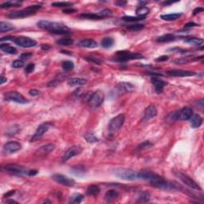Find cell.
I'll list each match as a JSON object with an SVG mask.
<instances>
[{"instance_id":"obj_4","label":"cell","mask_w":204,"mask_h":204,"mask_svg":"<svg viewBox=\"0 0 204 204\" xmlns=\"http://www.w3.org/2000/svg\"><path fill=\"white\" fill-rule=\"evenodd\" d=\"M114 174L116 176L124 180L134 181L138 179V172H135L132 169L128 168H117L114 170Z\"/></svg>"},{"instance_id":"obj_28","label":"cell","mask_w":204,"mask_h":204,"mask_svg":"<svg viewBox=\"0 0 204 204\" xmlns=\"http://www.w3.org/2000/svg\"><path fill=\"white\" fill-rule=\"evenodd\" d=\"M182 13H172L167 14V15H162L161 19L164 21H175L180 18Z\"/></svg>"},{"instance_id":"obj_23","label":"cell","mask_w":204,"mask_h":204,"mask_svg":"<svg viewBox=\"0 0 204 204\" xmlns=\"http://www.w3.org/2000/svg\"><path fill=\"white\" fill-rule=\"evenodd\" d=\"M87 83V80L85 78H70L68 81V84L70 86H83Z\"/></svg>"},{"instance_id":"obj_22","label":"cell","mask_w":204,"mask_h":204,"mask_svg":"<svg viewBox=\"0 0 204 204\" xmlns=\"http://www.w3.org/2000/svg\"><path fill=\"white\" fill-rule=\"evenodd\" d=\"M190 124L193 128H199L202 124V119L199 114H193L190 119Z\"/></svg>"},{"instance_id":"obj_7","label":"cell","mask_w":204,"mask_h":204,"mask_svg":"<svg viewBox=\"0 0 204 204\" xmlns=\"http://www.w3.org/2000/svg\"><path fill=\"white\" fill-rule=\"evenodd\" d=\"M124 121H125V116L124 114H119L117 117L113 118L110 121L109 124V131L111 134L115 133L117 131L121 129L124 125Z\"/></svg>"},{"instance_id":"obj_26","label":"cell","mask_w":204,"mask_h":204,"mask_svg":"<svg viewBox=\"0 0 204 204\" xmlns=\"http://www.w3.org/2000/svg\"><path fill=\"white\" fill-rule=\"evenodd\" d=\"M175 40V37L171 33H167L163 36H160L157 38L156 42L160 43H164V42H172Z\"/></svg>"},{"instance_id":"obj_13","label":"cell","mask_w":204,"mask_h":204,"mask_svg":"<svg viewBox=\"0 0 204 204\" xmlns=\"http://www.w3.org/2000/svg\"><path fill=\"white\" fill-rule=\"evenodd\" d=\"M52 179L56 183L66 186V187H73L75 184V181L73 179L69 178L66 175L61 174H54L52 176Z\"/></svg>"},{"instance_id":"obj_63","label":"cell","mask_w":204,"mask_h":204,"mask_svg":"<svg viewBox=\"0 0 204 204\" xmlns=\"http://www.w3.org/2000/svg\"><path fill=\"white\" fill-rule=\"evenodd\" d=\"M7 81V78H4L3 76H1V84H2H2L5 83Z\"/></svg>"},{"instance_id":"obj_9","label":"cell","mask_w":204,"mask_h":204,"mask_svg":"<svg viewBox=\"0 0 204 204\" xmlns=\"http://www.w3.org/2000/svg\"><path fill=\"white\" fill-rule=\"evenodd\" d=\"M104 93L98 89L97 91L93 93V94L89 97V99L88 100L89 105L91 106L93 109H97L102 104V103L104 102Z\"/></svg>"},{"instance_id":"obj_11","label":"cell","mask_w":204,"mask_h":204,"mask_svg":"<svg viewBox=\"0 0 204 204\" xmlns=\"http://www.w3.org/2000/svg\"><path fill=\"white\" fill-rule=\"evenodd\" d=\"M52 126L53 124L50 122H46L40 124V125L38 127L37 130H36V132H34V134L32 135L30 141H31V142H34V141L38 140L39 139H41V138L43 136V135H44V134L50 129V127Z\"/></svg>"},{"instance_id":"obj_45","label":"cell","mask_w":204,"mask_h":204,"mask_svg":"<svg viewBox=\"0 0 204 204\" xmlns=\"http://www.w3.org/2000/svg\"><path fill=\"white\" fill-rule=\"evenodd\" d=\"M85 59L88 61H90V62H93V63L97 64V65H102L103 64V61L101 59L98 58H96V57H93V56H88L86 57Z\"/></svg>"},{"instance_id":"obj_6","label":"cell","mask_w":204,"mask_h":204,"mask_svg":"<svg viewBox=\"0 0 204 204\" xmlns=\"http://www.w3.org/2000/svg\"><path fill=\"white\" fill-rule=\"evenodd\" d=\"M144 58V56L138 53H130L125 50L118 51L117 53V58L114 61L118 62H125V61H131V60H138Z\"/></svg>"},{"instance_id":"obj_62","label":"cell","mask_w":204,"mask_h":204,"mask_svg":"<svg viewBox=\"0 0 204 204\" xmlns=\"http://www.w3.org/2000/svg\"><path fill=\"white\" fill-rule=\"evenodd\" d=\"M127 2L125 1H118V2H116V5L119 6V7H124V6L126 5Z\"/></svg>"},{"instance_id":"obj_50","label":"cell","mask_w":204,"mask_h":204,"mask_svg":"<svg viewBox=\"0 0 204 204\" xmlns=\"http://www.w3.org/2000/svg\"><path fill=\"white\" fill-rule=\"evenodd\" d=\"M34 68H35V65L33 63L28 64V65H26V69H25V72H26V73H32L34 70Z\"/></svg>"},{"instance_id":"obj_54","label":"cell","mask_w":204,"mask_h":204,"mask_svg":"<svg viewBox=\"0 0 204 204\" xmlns=\"http://www.w3.org/2000/svg\"><path fill=\"white\" fill-rule=\"evenodd\" d=\"M39 93H40V92H39L38 90H37V89H30V91H29V94H30V96H33V97L38 96V95L39 94Z\"/></svg>"},{"instance_id":"obj_43","label":"cell","mask_w":204,"mask_h":204,"mask_svg":"<svg viewBox=\"0 0 204 204\" xmlns=\"http://www.w3.org/2000/svg\"><path fill=\"white\" fill-rule=\"evenodd\" d=\"M85 139L89 143H96L98 142L99 139L93 133H87L85 135Z\"/></svg>"},{"instance_id":"obj_14","label":"cell","mask_w":204,"mask_h":204,"mask_svg":"<svg viewBox=\"0 0 204 204\" xmlns=\"http://www.w3.org/2000/svg\"><path fill=\"white\" fill-rule=\"evenodd\" d=\"M167 74L175 78H184V77H191L196 74V73L191 70H184V69H171L167 71Z\"/></svg>"},{"instance_id":"obj_31","label":"cell","mask_w":204,"mask_h":204,"mask_svg":"<svg viewBox=\"0 0 204 204\" xmlns=\"http://www.w3.org/2000/svg\"><path fill=\"white\" fill-rule=\"evenodd\" d=\"M65 78H66V74H64V73H60V74H58V76L56 77L55 79H54L53 81H51L50 82H49L48 86L49 87H53V86H57V85H58V84H59L61 81H63Z\"/></svg>"},{"instance_id":"obj_25","label":"cell","mask_w":204,"mask_h":204,"mask_svg":"<svg viewBox=\"0 0 204 204\" xmlns=\"http://www.w3.org/2000/svg\"><path fill=\"white\" fill-rule=\"evenodd\" d=\"M184 42L188 44L194 45V46H200L203 43V39L200 38H195V37H190V38H185Z\"/></svg>"},{"instance_id":"obj_53","label":"cell","mask_w":204,"mask_h":204,"mask_svg":"<svg viewBox=\"0 0 204 204\" xmlns=\"http://www.w3.org/2000/svg\"><path fill=\"white\" fill-rule=\"evenodd\" d=\"M189 61H190V60L186 59V58H181V59L175 60V62L176 64H187L188 62H189Z\"/></svg>"},{"instance_id":"obj_38","label":"cell","mask_w":204,"mask_h":204,"mask_svg":"<svg viewBox=\"0 0 204 204\" xmlns=\"http://www.w3.org/2000/svg\"><path fill=\"white\" fill-rule=\"evenodd\" d=\"M56 43L59 46H63V47H69L73 44V40L71 38H61L56 42Z\"/></svg>"},{"instance_id":"obj_36","label":"cell","mask_w":204,"mask_h":204,"mask_svg":"<svg viewBox=\"0 0 204 204\" xmlns=\"http://www.w3.org/2000/svg\"><path fill=\"white\" fill-rule=\"evenodd\" d=\"M150 198H151L150 193L148 192V191H144V192H142V193H141L140 195L138 196L137 202H147L150 200Z\"/></svg>"},{"instance_id":"obj_55","label":"cell","mask_w":204,"mask_h":204,"mask_svg":"<svg viewBox=\"0 0 204 204\" xmlns=\"http://www.w3.org/2000/svg\"><path fill=\"white\" fill-rule=\"evenodd\" d=\"M167 60H168V57H167V56L163 55V56H161V57H159L158 58H156V61H157V62H159V61L161 62V61H167Z\"/></svg>"},{"instance_id":"obj_21","label":"cell","mask_w":204,"mask_h":204,"mask_svg":"<svg viewBox=\"0 0 204 204\" xmlns=\"http://www.w3.org/2000/svg\"><path fill=\"white\" fill-rule=\"evenodd\" d=\"M117 88L121 93H130V92L133 91L135 89L133 85H132L129 82H121L117 86Z\"/></svg>"},{"instance_id":"obj_56","label":"cell","mask_w":204,"mask_h":204,"mask_svg":"<svg viewBox=\"0 0 204 204\" xmlns=\"http://www.w3.org/2000/svg\"><path fill=\"white\" fill-rule=\"evenodd\" d=\"M15 194V190H13V191H7V192L6 194H4L3 197L4 198H10V197L13 196Z\"/></svg>"},{"instance_id":"obj_49","label":"cell","mask_w":204,"mask_h":204,"mask_svg":"<svg viewBox=\"0 0 204 204\" xmlns=\"http://www.w3.org/2000/svg\"><path fill=\"white\" fill-rule=\"evenodd\" d=\"M153 145V144H152L150 141L147 140L143 142V143H141L139 145V149H149Z\"/></svg>"},{"instance_id":"obj_2","label":"cell","mask_w":204,"mask_h":204,"mask_svg":"<svg viewBox=\"0 0 204 204\" xmlns=\"http://www.w3.org/2000/svg\"><path fill=\"white\" fill-rule=\"evenodd\" d=\"M42 7V5L38 4V5H33L30 6L28 7L25 8L23 10H20V11H13L8 14L7 17L10 19H23V18H26V17H30L32 15H34L36 14V11L39 10Z\"/></svg>"},{"instance_id":"obj_10","label":"cell","mask_w":204,"mask_h":204,"mask_svg":"<svg viewBox=\"0 0 204 204\" xmlns=\"http://www.w3.org/2000/svg\"><path fill=\"white\" fill-rule=\"evenodd\" d=\"M5 99L8 101H13L19 103V104H27L29 103V100L23 97V95L21 94L19 92L11 91L5 93L4 95Z\"/></svg>"},{"instance_id":"obj_44","label":"cell","mask_w":204,"mask_h":204,"mask_svg":"<svg viewBox=\"0 0 204 204\" xmlns=\"http://www.w3.org/2000/svg\"><path fill=\"white\" fill-rule=\"evenodd\" d=\"M53 7H65L68 8V7H71L73 5V2H53Z\"/></svg>"},{"instance_id":"obj_34","label":"cell","mask_w":204,"mask_h":204,"mask_svg":"<svg viewBox=\"0 0 204 204\" xmlns=\"http://www.w3.org/2000/svg\"><path fill=\"white\" fill-rule=\"evenodd\" d=\"M15 29V26L13 25L10 24L8 22H0V32L2 33H5V32L10 31Z\"/></svg>"},{"instance_id":"obj_48","label":"cell","mask_w":204,"mask_h":204,"mask_svg":"<svg viewBox=\"0 0 204 204\" xmlns=\"http://www.w3.org/2000/svg\"><path fill=\"white\" fill-rule=\"evenodd\" d=\"M24 65V62L22 60H15L12 63V67L15 68V69H19V68H22Z\"/></svg>"},{"instance_id":"obj_47","label":"cell","mask_w":204,"mask_h":204,"mask_svg":"<svg viewBox=\"0 0 204 204\" xmlns=\"http://www.w3.org/2000/svg\"><path fill=\"white\" fill-rule=\"evenodd\" d=\"M97 14H98L99 16L101 17L102 19H104V18H105V17H108V16H110V15H112L113 12H112L111 10H109V9H104V10H103V11L98 12Z\"/></svg>"},{"instance_id":"obj_40","label":"cell","mask_w":204,"mask_h":204,"mask_svg":"<svg viewBox=\"0 0 204 204\" xmlns=\"http://www.w3.org/2000/svg\"><path fill=\"white\" fill-rule=\"evenodd\" d=\"M61 66L65 71H71L74 69V63L72 61H65L62 62Z\"/></svg>"},{"instance_id":"obj_35","label":"cell","mask_w":204,"mask_h":204,"mask_svg":"<svg viewBox=\"0 0 204 204\" xmlns=\"http://www.w3.org/2000/svg\"><path fill=\"white\" fill-rule=\"evenodd\" d=\"M100 189L97 185H91L89 186L87 189V194L89 195H92V196H95L97 195L100 193Z\"/></svg>"},{"instance_id":"obj_15","label":"cell","mask_w":204,"mask_h":204,"mask_svg":"<svg viewBox=\"0 0 204 204\" xmlns=\"http://www.w3.org/2000/svg\"><path fill=\"white\" fill-rule=\"evenodd\" d=\"M82 149L80 146H73L70 149H69L66 152H65L63 157H62V161L66 162L67 160H69L71 158L74 157V156H78L82 152Z\"/></svg>"},{"instance_id":"obj_12","label":"cell","mask_w":204,"mask_h":204,"mask_svg":"<svg viewBox=\"0 0 204 204\" xmlns=\"http://www.w3.org/2000/svg\"><path fill=\"white\" fill-rule=\"evenodd\" d=\"M2 170L6 171L7 172H9L11 174L17 175H27L28 171L22 166L17 165V164H7L2 167Z\"/></svg>"},{"instance_id":"obj_27","label":"cell","mask_w":204,"mask_h":204,"mask_svg":"<svg viewBox=\"0 0 204 204\" xmlns=\"http://www.w3.org/2000/svg\"><path fill=\"white\" fill-rule=\"evenodd\" d=\"M0 49L4 53L9 54H15L17 53V50L14 47H11L9 44H1Z\"/></svg>"},{"instance_id":"obj_57","label":"cell","mask_w":204,"mask_h":204,"mask_svg":"<svg viewBox=\"0 0 204 204\" xmlns=\"http://www.w3.org/2000/svg\"><path fill=\"white\" fill-rule=\"evenodd\" d=\"M204 11V8L203 7H197V8H195V10H194L193 15H197V14L201 13V12H202V11Z\"/></svg>"},{"instance_id":"obj_42","label":"cell","mask_w":204,"mask_h":204,"mask_svg":"<svg viewBox=\"0 0 204 204\" xmlns=\"http://www.w3.org/2000/svg\"><path fill=\"white\" fill-rule=\"evenodd\" d=\"M19 131H20V127H19V125L15 124L13 127H11V128H9V130L7 132L6 135H8V136H13V135H16Z\"/></svg>"},{"instance_id":"obj_1","label":"cell","mask_w":204,"mask_h":204,"mask_svg":"<svg viewBox=\"0 0 204 204\" xmlns=\"http://www.w3.org/2000/svg\"><path fill=\"white\" fill-rule=\"evenodd\" d=\"M37 25L41 29L48 30L50 33H55V34H69V33H70L69 28L65 25L61 24L60 22L41 20L38 22Z\"/></svg>"},{"instance_id":"obj_29","label":"cell","mask_w":204,"mask_h":204,"mask_svg":"<svg viewBox=\"0 0 204 204\" xmlns=\"http://www.w3.org/2000/svg\"><path fill=\"white\" fill-rule=\"evenodd\" d=\"M150 12V10L147 7H139L137 9L135 10V14L138 17H142V18H145L147 15H149Z\"/></svg>"},{"instance_id":"obj_59","label":"cell","mask_w":204,"mask_h":204,"mask_svg":"<svg viewBox=\"0 0 204 204\" xmlns=\"http://www.w3.org/2000/svg\"><path fill=\"white\" fill-rule=\"evenodd\" d=\"M38 174V171L36 170H30V171H28L27 175H30V176H33V175H35Z\"/></svg>"},{"instance_id":"obj_46","label":"cell","mask_w":204,"mask_h":204,"mask_svg":"<svg viewBox=\"0 0 204 204\" xmlns=\"http://www.w3.org/2000/svg\"><path fill=\"white\" fill-rule=\"evenodd\" d=\"M145 18H142V17H132V16H124L123 17L122 19L124 21H127V22H138V21L144 20Z\"/></svg>"},{"instance_id":"obj_3","label":"cell","mask_w":204,"mask_h":204,"mask_svg":"<svg viewBox=\"0 0 204 204\" xmlns=\"http://www.w3.org/2000/svg\"><path fill=\"white\" fill-rule=\"evenodd\" d=\"M3 41H12L18 45L19 47H22V48H31L34 47L37 45V42L33 39L30 38L28 37H5L1 38V42Z\"/></svg>"},{"instance_id":"obj_30","label":"cell","mask_w":204,"mask_h":204,"mask_svg":"<svg viewBox=\"0 0 204 204\" xmlns=\"http://www.w3.org/2000/svg\"><path fill=\"white\" fill-rule=\"evenodd\" d=\"M81 19H90V20H100L102 18L99 16L98 14H93V13H85L82 14L80 15Z\"/></svg>"},{"instance_id":"obj_33","label":"cell","mask_w":204,"mask_h":204,"mask_svg":"<svg viewBox=\"0 0 204 204\" xmlns=\"http://www.w3.org/2000/svg\"><path fill=\"white\" fill-rule=\"evenodd\" d=\"M100 44H101L102 47H104V48L105 49L111 48L113 46V44H114V40H113V38H112L110 37L104 38L102 39Z\"/></svg>"},{"instance_id":"obj_39","label":"cell","mask_w":204,"mask_h":204,"mask_svg":"<svg viewBox=\"0 0 204 204\" xmlns=\"http://www.w3.org/2000/svg\"><path fill=\"white\" fill-rule=\"evenodd\" d=\"M22 2H19V1H9V2H3L2 4H1L0 7L1 8H10V7H19L21 5Z\"/></svg>"},{"instance_id":"obj_52","label":"cell","mask_w":204,"mask_h":204,"mask_svg":"<svg viewBox=\"0 0 204 204\" xmlns=\"http://www.w3.org/2000/svg\"><path fill=\"white\" fill-rule=\"evenodd\" d=\"M33 54L32 53H24V54H22L20 56L21 59H28V58H31Z\"/></svg>"},{"instance_id":"obj_51","label":"cell","mask_w":204,"mask_h":204,"mask_svg":"<svg viewBox=\"0 0 204 204\" xmlns=\"http://www.w3.org/2000/svg\"><path fill=\"white\" fill-rule=\"evenodd\" d=\"M77 12V9H74V8L72 7H68V8H65V9L62 11V13L64 14H73Z\"/></svg>"},{"instance_id":"obj_32","label":"cell","mask_w":204,"mask_h":204,"mask_svg":"<svg viewBox=\"0 0 204 204\" xmlns=\"http://www.w3.org/2000/svg\"><path fill=\"white\" fill-rule=\"evenodd\" d=\"M71 171H72L73 174L78 175V176L83 175L86 173V169L83 166H75V167H72Z\"/></svg>"},{"instance_id":"obj_60","label":"cell","mask_w":204,"mask_h":204,"mask_svg":"<svg viewBox=\"0 0 204 204\" xmlns=\"http://www.w3.org/2000/svg\"><path fill=\"white\" fill-rule=\"evenodd\" d=\"M50 48H51V47H50V46H49L48 44H43V45H42V47H41L42 50H45V51H46V50H50Z\"/></svg>"},{"instance_id":"obj_16","label":"cell","mask_w":204,"mask_h":204,"mask_svg":"<svg viewBox=\"0 0 204 204\" xmlns=\"http://www.w3.org/2000/svg\"><path fill=\"white\" fill-rule=\"evenodd\" d=\"M151 82H152V85L155 86V92L158 94H160L163 92V88L165 87L167 85V83L164 81L161 80L157 77H152L151 78Z\"/></svg>"},{"instance_id":"obj_17","label":"cell","mask_w":204,"mask_h":204,"mask_svg":"<svg viewBox=\"0 0 204 204\" xmlns=\"http://www.w3.org/2000/svg\"><path fill=\"white\" fill-rule=\"evenodd\" d=\"M3 149L7 154H12V153H15V152L20 150L22 149V145L16 141H11L4 145Z\"/></svg>"},{"instance_id":"obj_19","label":"cell","mask_w":204,"mask_h":204,"mask_svg":"<svg viewBox=\"0 0 204 204\" xmlns=\"http://www.w3.org/2000/svg\"><path fill=\"white\" fill-rule=\"evenodd\" d=\"M54 149H55V145L53 144H47L42 146L40 149H38L35 153L36 155H38V156H45L49 153H51L54 150Z\"/></svg>"},{"instance_id":"obj_5","label":"cell","mask_w":204,"mask_h":204,"mask_svg":"<svg viewBox=\"0 0 204 204\" xmlns=\"http://www.w3.org/2000/svg\"><path fill=\"white\" fill-rule=\"evenodd\" d=\"M193 116V110L191 108L185 107L181 109L175 111L171 114V120L174 121H188Z\"/></svg>"},{"instance_id":"obj_58","label":"cell","mask_w":204,"mask_h":204,"mask_svg":"<svg viewBox=\"0 0 204 204\" xmlns=\"http://www.w3.org/2000/svg\"><path fill=\"white\" fill-rule=\"evenodd\" d=\"M199 26V25L196 24V23H195V22H188V23H187V24L184 26V27L190 28V27H194V26Z\"/></svg>"},{"instance_id":"obj_64","label":"cell","mask_w":204,"mask_h":204,"mask_svg":"<svg viewBox=\"0 0 204 204\" xmlns=\"http://www.w3.org/2000/svg\"><path fill=\"white\" fill-rule=\"evenodd\" d=\"M13 202H15V203H17L16 201H15V200H8V201H7V203H13Z\"/></svg>"},{"instance_id":"obj_41","label":"cell","mask_w":204,"mask_h":204,"mask_svg":"<svg viewBox=\"0 0 204 204\" xmlns=\"http://www.w3.org/2000/svg\"><path fill=\"white\" fill-rule=\"evenodd\" d=\"M128 30H132V31H139V30H143L144 28V25L143 24H139V23H134V24L128 25L126 26Z\"/></svg>"},{"instance_id":"obj_8","label":"cell","mask_w":204,"mask_h":204,"mask_svg":"<svg viewBox=\"0 0 204 204\" xmlns=\"http://www.w3.org/2000/svg\"><path fill=\"white\" fill-rule=\"evenodd\" d=\"M174 173L175 175L180 179V181H182L185 185H187L188 187H189V188H192V189L196 190V191H202V188H200V186L197 184L195 180H193L191 177L188 176V175L184 174V173L179 171H176Z\"/></svg>"},{"instance_id":"obj_37","label":"cell","mask_w":204,"mask_h":204,"mask_svg":"<svg viewBox=\"0 0 204 204\" xmlns=\"http://www.w3.org/2000/svg\"><path fill=\"white\" fill-rule=\"evenodd\" d=\"M84 199V196L82 194H74L70 197V200L69 202L71 203H81L82 202V200Z\"/></svg>"},{"instance_id":"obj_20","label":"cell","mask_w":204,"mask_h":204,"mask_svg":"<svg viewBox=\"0 0 204 204\" xmlns=\"http://www.w3.org/2000/svg\"><path fill=\"white\" fill-rule=\"evenodd\" d=\"M78 46L81 47H84V48L93 49L97 47V42L96 41H94L93 39L87 38L79 42H78Z\"/></svg>"},{"instance_id":"obj_24","label":"cell","mask_w":204,"mask_h":204,"mask_svg":"<svg viewBox=\"0 0 204 204\" xmlns=\"http://www.w3.org/2000/svg\"><path fill=\"white\" fill-rule=\"evenodd\" d=\"M119 197V192L117 191L116 190H109L106 192L105 195H104V198H105V200L107 202H110L114 201L115 199H117Z\"/></svg>"},{"instance_id":"obj_18","label":"cell","mask_w":204,"mask_h":204,"mask_svg":"<svg viewBox=\"0 0 204 204\" xmlns=\"http://www.w3.org/2000/svg\"><path fill=\"white\" fill-rule=\"evenodd\" d=\"M157 115V110L156 108L154 105H149L144 110V118L143 121H148L151 119L154 118Z\"/></svg>"},{"instance_id":"obj_61","label":"cell","mask_w":204,"mask_h":204,"mask_svg":"<svg viewBox=\"0 0 204 204\" xmlns=\"http://www.w3.org/2000/svg\"><path fill=\"white\" fill-rule=\"evenodd\" d=\"M178 1H175V2H173V1H164V2H163V6H166V7H167V6L169 5H171V4L173 3H175V2H177Z\"/></svg>"}]
</instances>
